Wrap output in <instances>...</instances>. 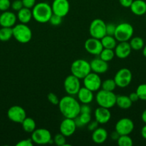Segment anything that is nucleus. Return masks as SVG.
Segmentation results:
<instances>
[{
  "label": "nucleus",
  "mask_w": 146,
  "mask_h": 146,
  "mask_svg": "<svg viewBox=\"0 0 146 146\" xmlns=\"http://www.w3.org/2000/svg\"><path fill=\"white\" fill-rule=\"evenodd\" d=\"M89 32L91 37L101 39L106 35V23L101 19H95L90 23Z\"/></svg>",
  "instance_id": "obj_8"
},
{
  "label": "nucleus",
  "mask_w": 146,
  "mask_h": 146,
  "mask_svg": "<svg viewBox=\"0 0 146 146\" xmlns=\"http://www.w3.org/2000/svg\"><path fill=\"white\" fill-rule=\"evenodd\" d=\"M84 48L89 54L92 55L99 56L102 51L103 46L101 40L91 37L86 40L84 42Z\"/></svg>",
  "instance_id": "obj_15"
},
{
  "label": "nucleus",
  "mask_w": 146,
  "mask_h": 146,
  "mask_svg": "<svg viewBox=\"0 0 146 146\" xmlns=\"http://www.w3.org/2000/svg\"><path fill=\"white\" fill-rule=\"evenodd\" d=\"M141 118H142V121H143V123L146 124V109L143 111V112L142 113V115H141Z\"/></svg>",
  "instance_id": "obj_49"
},
{
  "label": "nucleus",
  "mask_w": 146,
  "mask_h": 146,
  "mask_svg": "<svg viewBox=\"0 0 146 146\" xmlns=\"http://www.w3.org/2000/svg\"><path fill=\"white\" fill-rule=\"evenodd\" d=\"M129 43H130L132 50H134V51H140L143 49L145 46L144 40L140 36L132 37Z\"/></svg>",
  "instance_id": "obj_29"
},
{
  "label": "nucleus",
  "mask_w": 146,
  "mask_h": 146,
  "mask_svg": "<svg viewBox=\"0 0 146 146\" xmlns=\"http://www.w3.org/2000/svg\"><path fill=\"white\" fill-rule=\"evenodd\" d=\"M59 110L64 118H75L80 113V104L73 96H66L60 99Z\"/></svg>",
  "instance_id": "obj_1"
},
{
  "label": "nucleus",
  "mask_w": 146,
  "mask_h": 146,
  "mask_svg": "<svg viewBox=\"0 0 146 146\" xmlns=\"http://www.w3.org/2000/svg\"><path fill=\"white\" fill-rule=\"evenodd\" d=\"M77 98L82 104H90V103L92 102L94 99V94L93 91H90L88 88L85 87H81L80 91L77 93Z\"/></svg>",
  "instance_id": "obj_21"
},
{
  "label": "nucleus",
  "mask_w": 146,
  "mask_h": 146,
  "mask_svg": "<svg viewBox=\"0 0 146 146\" xmlns=\"http://www.w3.org/2000/svg\"><path fill=\"white\" fill-rule=\"evenodd\" d=\"M13 37L21 44H27L32 38V31L26 24H15L12 27Z\"/></svg>",
  "instance_id": "obj_3"
},
{
  "label": "nucleus",
  "mask_w": 146,
  "mask_h": 146,
  "mask_svg": "<svg viewBox=\"0 0 146 146\" xmlns=\"http://www.w3.org/2000/svg\"><path fill=\"white\" fill-rule=\"evenodd\" d=\"M134 123L130 118H120L115 124V129L120 134L123 135H130L134 130Z\"/></svg>",
  "instance_id": "obj_12"
},
{
  "label": "nucleus",
  "mask_w": 146,
  "mask_h": 146,
  "mask_svg": "<svg viewBox=\"0 0 146 146\" xmlns=\"http://www.w3.org/2000/svg\"><path fill=\"white\" fill-rule=\"evenodd\" d=\"M83 84L84 86L90 91L93 92L98 91L101 88L102 85V80L100 74L91 71L83 78Z\"/></svg>",
  "instance_id": "obj_10"
},
{
  "label": "nucleus",
  "mask_w": 146,
  "mask_h": 146,
  "mask_svg": "<svg viewBox=\"0 0 146 146\" xmlns=\"http://www.w3.org/2000/svg\"><path fill=\"white\" fill-rule=\"evenodd\" d=\"M53 14L64 17L70 11V2L68 0H54L51 5Z\"/></svg>",
  "instance_id": "obj_14"
},
{
  "label": "nucleus",
  "mask_w": 146,
  "mask_h": 146,
  "mask_svg": "<svg viewBox=\"0 0 146 146\" xmlns=\"http://www.w3.org/2000/svg\"><path fill=\"white\" fill-rule=\"evenodd\" d=\"M74 120L73 118H65L60 125V132L66 137H70L74 133L77 129Z\"/></svg>",
  "instance_id": "obj_16"
},
{
  "label": "nucleus",
  "mask_w": 146,
  "mask_h": 146,
  "mask_svg": "<svg viewBox=\"0 0 146 146\" xmlns=\"http://www.w3.org/2000/svg\"><path fill=\"white\" fill-rule=\"evenodd\" d=\"M134 34V29L130 24L123 22L116 26L114 36L118 42L128 41L133 37Z\"/></svg>",
  "instance_id": "obj_6"
},
{
  "label": "nucleus",
  "mask_w": 146,
  "mask_h": 146,
  "mask_svg": "<svg viewBox=\"0 0 146 146\" xmlns=\"http://www.w3.org/2000/svg\"><path fill=\"white\" fill-rule=\"evenodd\" d=\"M31 138L33 143L37 145H46L54 143L53 140H52L51 133L46 128H36L31 133Z\"/></svg>",
  "instance_id": "obj_7"
},
{
  "label": "nucleus",
  "mask_w": 146,
  "mask_h": 146,
  "mask_svg": "<svg viewBox=\"0 0 146 146\" xmlns=\"http://www.w3.org/2000/svg\"><path fill=\"white\" fill-rule=\"evenodd\" d=\"M71 74L79 79H83L86 76L91 72L90 62L84 59H77L72 62L70 67Z\"/></svg>",
  "instance_id": "obj_4"
},
{
  "label": "nucleus",
  "mask_w": 146,
  "mask_h": 146,
  "mask_svg": "<svg viewBox=\"0 0 146 146\" xmlns=\"http://www.w3.org/2000/svg\"><path fill=\"white\" fill-rule=\"evenodd\" d=\"M100 40H101L103 48L115 49V48L117 44V41L115 38L114 36L105 35Z\"/></svg>",
  "instance_id": "obj_26"
},
{
  "label": "nucleus",
  "mask_w": 146,
  "mask_h": 146,
  "mask_svg": "<svg viewBox=\"0 0 146 146\" xmlns=\"http://www.w3.org/2000/svg\"><path fill=\"white\" fill-rule=\"evenodd\" d=\"M135 92L137 93L140 100L146 101V84H142L139 85Z\"/></svg>",
  "instance_id": "obj_34"
},
{
  "label": "nucleus",
  "mask_w": 146,
  "mask_h": 146,
  "mask_svg": "<svg viewBox=\"0 0 146 146\" xmlns=\"http://www.w3.org/2000/svg\"><path fill=\"white\" fill-rule=\"evenodd\" d=\"M143 56L146 58V45L144 46V47H143Z\"/></svg>",
  "instance_id": "obj_50"
},
{
  "label": "nucleus",
  "mask_w": 146,
  "mask_h": 146,
  "mask_svg": "<svg viewBox=\"0 0 146 146\" xmlns=\"http://www.w3.org/2000/svg\"><path fill=\"white\" fill-rule=\"evenodd\" d=\"M117 143L119 146H132L133 145V141L129 135H123L119 137Z\"/></svg>",
  "instance_id": "obj_33"
},
{
  "label": "nucleus",
  "mask_w": 146,
  "mask_h": 146,
  "mask_svg": "<svg viewBox=\"0 0 146 146\" xmlns=\"http://www.w3.org/2000/svg\"><path fill=\"white\" fill-rule=\"evenodd\" d=\"M17 17L14 12L9 10L3 11L0 14V26L1 27H11L16 24Z\"/></svg>",
  "instance_id": "obj_17"
},
{
  "label": "nucleus",
  "mask_w": 146,
  "mask_h": 146,
  "mask_svg": "<svg viewBox=\"0 0 146 146\" xmlns=\"http://www.w3.org/2000/svg\"><path fill=\"white\" fill-rule=\"evenodd\" d=\"M47 100L49 101V102L51 103L53 105H58L59 102H60V99L54 93H49L47 94Z\"/></svg>",
  "instance_id": "obj_38"
},
{
  "label": "nucleus",
  "mask_w": 146,
  "mask_h": 146,
  "mask_svg": "<svg viewBox=\"0 0 146 146\" xmlns=\"http://www.w3.org/2000/svg\"><path fill=\"white\" fill-rule=\"evenodd\" d=\"M94 118L99 124H105L108 123L111 118L110 109L104 107H98L94 111Z\"/></svg>",
  "instance_id": "obj_20"
},
{
  "label": "nucleus",
  "mask_w": 146,
  "mask_h": 146,
  "mask_svg": "<svg viewBox=\"0 0 146 146\" xmlns=\"http://www.w3.org/2000/svg\"><path fill=\"white\" fill-rule=\"evenodd\" d=\"M24 7H27L29 9H32L36 4V0H21Z\"/></svg>",
  "instance_id": "obj_42"
},
{
  "label": "nucleus",
  "mask_w": 146,
  "mask_h": 146,
  "mask_svg": "<svg viewBox=\"0 0 146 146\" xmlns=\"http://www.w3.org/2000/svg\"><path fill=\"white\" fill-rule=\"evenodd\" d=\"M7 117L12 122L21 123L27 117V113L24 108L19 106H13L7 111Z\"/></svg>",
  "instance_id": "obj_13"
},
{
  "label": "nucleus",
  "mask_w": 146,
  "mask_h": 146,
  "mask_svg": "<svg viewBox=\"0 0 146 146\" xmlns=\"http://www.w3.org/2000/svg\"><path fill=\"white\" fill-rule=\"evenodd\" d=\"M17 19L21 24H28L31 20L32 17V11L31 9L23 7L19 11H17Z\"/></svg>",
  "instance_id": "obj_24"
},
{
  "label": "nucleus",
  "mask_w": 146,
  "mask_h": 146,
  "mask_svg": "<svg viewBox=\"0 0 146 146\" xmlns=\"http://www.w3.org/2000/svg\"><path fill=\"white\" fill-rule=\"evenodd\" d=\"M91 71L97 74H104L108 70V62H106L102 58H95L90 62Z\"/></svg>",
  "instance_id": "obj_19"
},
{
  "label": "nucleus",
  "mask_w": 146,
  "mask_h": 146,
  "mask_svg": "<svg viewBox=\"0 0 146 146\" xmlns=\"http://www.w3.org/2000/svg\"><path fill=\"white\" fill-rule=\"evenodd\" d=\"M98 125L99 123L96 121H90V122L87 124V128H88V131H94L96 128H98Z\"/></svg>",
  "instance_id": "obj_44"
},
{
  "label": "nucleus",
  "mask_w": 146,
  "mask_h": 146,
  "mask_svg": "<svg viewBox=\"0 0 146 146\" xmlns=\"http://www.w3.org/2000/svg\"><path fill=\"white\" fill-rule=\"evenodd\" d=\"M133 74L131 71L127 68H123L117 71L114 77V80L117 87L125 88L131 84Z\"/></svg>",
  "instance_id": "obj_9"
},
{
  "label": "nucleus",
  "mask_w": 146,
  "mask_h": 146,
  "mask_svg": "<svg viewBox=\"0 0 146 146\" xmlns=\"http://www.w3.org/2000/svg\"><path fill=\"white\" fill-rule=\"evenodd\" d=\"M33 145H34V143H33L31 138L21 140L16 144L17 146H33Z\"/></svg>",
  "instance_id": "obj_41"
},
{
  "label": "nucleus",
  "mask_w": 146,
  "mask_h": 146,
  "mask_svg": "<svg viewBox=\"0 0 146 146\" xmlns=\"http://www.w3.org/2000/svg\"><path fill=\"white\" fill-rule=\"evenodd\" d=\"M133 0H119L120 5L125 8H130Z\"/></svg>",
  "instance_id": "obj_45"
},
{
  "label": "nucleus",
  "mask_w": 146,
  "mask_h": 146,
  "mask_svg": "<svg viewBox=\"0 0 146 146\" xmlns=\"http://www.w3.org/2000/svg\"><path fill=\"white\" fill-rule=\"evenodd\" d=\"M62 21V17H60V16L57 15V14H53L52 15V17H50V19L49 21V22L52 24V26H59Z\"/></svg>",
  "instance_id": "obj_36"
},
{
  "label": "nucleus",
  "mask_w": 146,
  "mask_h": 146,
  "mask_svg": "<svg viewBox=\"0 0 146 146\" xmlns=\"http://www.w3.org/2000/svg\"><path fill=\"white\" fill-rule=\"evenodd\" d=\"M116 105L121 109H128L133 105V102L128 96L119 95L116 97Z\"/></svg>",
  "instance_id": "obj_25"
},
{
  "label": "nucleus",
  "mask_w": 146,
  "mask_h": 146,
  "mask_svg": "<svg viewBox=\"0 0 146 146\" xmlns=\"http://www.w3.org/2000/svg\"><path fill=\"white\" fill-rule=\"evenodd\" d=\"M80 80L72 74L66 77L64 81V88L68 95H77L81 88Z\"/></svg>",
  "instance_id": "obj_11"
},
{
  "label": "nucleus",
  "mask_w": 146,
  "mask_h": 146,
  "mask_svg": "<svg viewBox=\"0 0 146 146\" xmlns=\"http://www.w3.org/2000/svg\"><path fill=\"white\" fill-rule=\"evenodd\" d=\"M32 17L37 22L44 24L49 22L50 17L53 14L51 5L47 2L36 3L31 9Z\"/></svg>",
  "instance_id": "obj_2"
},
{
  "label": "nucleus",
  "mask_w": 146,
  "mask_h": 146,
  "mask_svg": "<svg viewBox=\"0 0 146 146\" xmlns=\"http://www.w3.org/2000/svg\"><path fill=\"white\" fill-rule=\"evenodd\" d=\"M13 37V29L11 27H1L0 29V41H7Z\"/></svg>",
  "instance_id": "obj_30"
},
{
  "label": "nucleus",
  "mask_w": 146,
  "mask_h": 146,
  "mask_svg": "<svg viewBox=\"0 0 146 146\" xmlns=\"http://www.w3.org/2000/svg\"><path fill=\"white\" fill-rule=\"evenodd\" d=\"M130 10L136 16H143L146 14V2L143 0H133Z\"/></svg>",
  "instance_id": "obj_23"
},
{
  "label": "nucleus",
  "mask_w": 146,
  "mask_h": 146,
  "mask_svg": "<svg viewBox=\"0 0 146 146\" xmlns=\"http://www.w3.org/2000/svg\"><path fill=\"white\" fill-rule=\"evenodd\" d=\"M114 51L115 56L120 59H124V58H127L130 55L132 48L128 41H122L117 44Z\"/></svg>",
  "instance_id": "obj_18"
},
{
  "label": "nucleus",
  "mask_w": 146,
  "mask_h": 146,
  "mask_svg": "<svg viewBox=\"0 0 146 146\" xmlns=\"http://www.w3.org/2000/svg\"><path fill=\"white\" fill-rule=\"evenodd\" d=\"M120 136V135L116 131H115L114 132H112L111 134H110V138H111V139L115 141H117V139H118Z\"/></svg>",
  "instance_id": "obj_47"
},
{
  "label": "nucleus",
  "mask_w": 146,
  "mask_h": 146,
  "mask_svg": "<svg viewBox=\"0 0 146 146\" xmlns=\"http://www.w3.org/2000/svg\"><path fill=\"white\" fill-rule=\"evenodd\" d=\"M74 120L77 127L81 128L84 125H87L91 121V115L90 113H80Z\"/></svg>",
  "instance_id": "obj_27"
},
{
  "label": "nucleus",
  "mask_w": 146,
  "mask_h": 146,
  "mask_svg": "<svg viewBox=\"0 0 146 146\" xmlns=\"http://www.w3.org/2000/svg\"><path fill=\"white\" fill-rule=\"evenodd\" d=\"M10 0H0V11H5L11 7Z\"/></svg>",
  "instance_id": "obj_39"
},
{
  "label": "nucleus",
  "mask_w": 146,
  "mask_h": 146,
  "mask_svg": "<svg viewBox=\"0 0 146 146\" xmlns=\"http://www.w3.org/2000/svg\"><path fill=\"white\" fill-rule=\"evenodd\" d=\"M23 130L25 132L31 133L36 129V122L33 118L29 117H26L25 119L21 123Z\"/></svg>",
  "instance_id": "obj_28"
},
{
  "label": "nucleus",
  "mask_w": 146,
  "mask_h": 146,
  "mask_svg": "<svg viewBox=\"0 0 146 146\" xmlns=\"http://www.w3.org/2000/svg\"><path fill=\"white\" fill-rule=\"evenodd\" d=\"M11 7L14 11H19L21 8L24 7L22 1H21V0H14L13 2H11Z\"/></svg>",
  "instance_id": "obj_40"
},
{
  "label": "nucleus",
  "mask_w": 146,
  "mask_h": 146,
  "mask_svg": "<svg viewBox=\"0 0 146 146\" xmlns=\"http://www.w3.org/2000/svg\"><path fill=\"white\" fill-rule=\"evenodd\" d=\"M141 135L144 139L146 140V124L141 129Z\"/></svg>",
  "instance_id": "obj_48"
},
{
  "label": "nucleus",
  "mask_w": 146,
  "mask_h": 146,
  "mask_svg": "<svg viewBox=\"0 0 146 146\" xmlns=\"http://www.w3.org/2000/svg\"><path fill=\"white\" fill-rule=\"evenodd\" d=\"M54 143H55L57 146H65L66 145V136H64L61 133H57L54 137Z\"/></svg>",
  "instance_id": "obj_35"
},
{
  "label": "nucleus",
  "mask_w": 146,
  "mask_h": 146,
  "mask_svg": "<svg viewBox=\"0 0 146 146\" xmlns=\"http://www.w3.org/2000/svg\"><path fill=\"white\" fill-rule=\"evenodd\" d=\"M128 96H129V98H130V99L131 100V101L133 103L137 102V101H139V100H140V98H139L138 96H137V93H136V92L131 93V94H130V95H129Z\"/></svg>",
  "instance_id": "obj_46"
},
{
  "label": "nucleus",
  "mask_w": 146,
  "mask_h": 146,
  "mask_svg": "<svg viewBox=\"0 0 146 146\" xmlns=\"http://www.w3.org/2000/svg\"><path fill=\"white\" fill-rule=\"evenodd\" d=\"M145 19H146V14H145Z\"/></svg>",
  "instance_id": "obj_51"
},
{
  "label": "nucleus",
  "mask_w": 146,
  "mask_h": 146,
  "mask_svg": "<svg viewBox=\"0 0 146 146\" xmlns=\"http://www.w3.org/2000/svg\"><path fill=\"white\" fill-rule=\"evenodd\" d=\"M91 113V108L89 104H82L80 105V113Z\"/></svg>",
  "instance_id": "obj_43"
},
{
  "label": "nucleus",
  "mask_w": 146,
  "mask_h": 146,
  "mask_svg": "<svg viewBox=\"0 0 146 146\" xmlns=\"http://www.w3.org/2000/svg\"><path fill=\"white\" fill-rule=\"evenodd\" d=\"M116 97L113 91L100 89L96 94V102L99 106L110 109L116 105Z\"/></svg>",
  "instance_id": "obj_5"
},
{
  "label": "nucleus",
  "mask_w": 146,
  "mask_h": 146,
  "mask_svg": "<svg viewBox=\"0 0 146 146\" xmlns=\"http://www.w3.org/2000/svg\"><path fill=\"white\" fill-rule=\"evenodd\" d=\"M115 56V54L114 49H110V48H103L99 55V57L106 62L112 61Z\"/></svg>",
  "instance_id": "obj_31"
},
{
  "label": "nucleus",
  "mask_w": 146,
  "mask_h": 146,
  "mask_svg": "<svg viewBox=\"0 0 146 146\" xmlns=\"http://www.w3.org/2000/svg\"><path fill=\"white\" fill-rule=\"evenodd\" d=\"M0 14H1V11H0Z\"/></svg>",
  "instance_id": "obj_52"
},
{
  "label": "nucleus",
  "mask_w": 146,
  "mask_h": 146,
  "mask_svg": "<svg viewBox=\"0 0 146 146\" xmlns=\"http://www.w3.org/2000/svg\"><path fill=\"white\" fill-rule=\"evenodd\" d=\"M116 24L113 23L106 24V35L114 36L116 29Z\"/></svg>",
  "instance_id": "obj_37"
},
{
  "label": "nucleus",
  "mask_w": 146,
  "mask_h": 146,
  "mask_svg": "<svg viewBox=\"0 0 146 146\" xmlns=\"http://www.w3.org/2000/svg\"><path fill=\"white\" fill-rule=\"evenodd\" d=\"M117 85L115 81L114 78H108V79L104 80V81L102 82L101 88L102 89L107 91H114Z\"/></svg>",
  "instance_id": "obj_32"
},
{
  "label": "nucleus",
  "mask_w": 146,
  "mask_h": 146,
  "mask_svg": "<svg viewBox=\"0 0 146 146\" xmlns=\"http://www.w3.org/2000/svg\"><path fill=\"white\" fill-rule=\"evenodd\" d=\"M108 138V133L104 128L98 127L92 134V140L94 143L102 144L105 142Z\"/></svg>",
  "instance_id": "obj_22"
}]
</instances>
